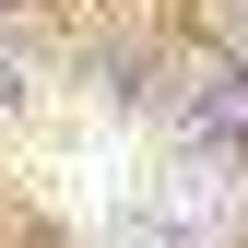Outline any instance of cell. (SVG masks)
Listing matches in <instances>:
<instances>
[{
    "instance_id": "obj_2",
    "label": "cell",
    "mask_w": 248,
    "mask_h": 248,
    "mask_svg": "<svg viewBox=\"0 0 248 248\" xmlns=\"http://www.w3.org/2000/svg\"><path fill=\"white\" fill-rule=\"evenodd\" d=\"M236 47H248V0H236Z\"/></svg>"
},
{
    "instance_id": "obj_3",
    "label": "cell",
    "mask_w": 248,
    "mask_h": 248,
    "mask_svg": "<svg viewBox=\"0 0 248 248\" xmlns=\"http://www.w3.org/2000/svg\"><path fill=\"white\" fill-rule=\"evenodd\" d=\"M107 248H154V236H107Z\"/></svg>"
},
{
    "instance_id": "obj_1",
    "label": "cell",
    "mask_w": 248,
    "mask_h": 248,
    "mask_svg": "<svg viewBox=\"0 0 248 248\" xmlns=\"http://www.w3.org/2000/svg\"><path fill=\"white\" fill-rule=\"evenodd\" d=\"M154 201H166L177 225H225V177H213V166H166V177H154Z\"/></svg>"
}]
</instances>
